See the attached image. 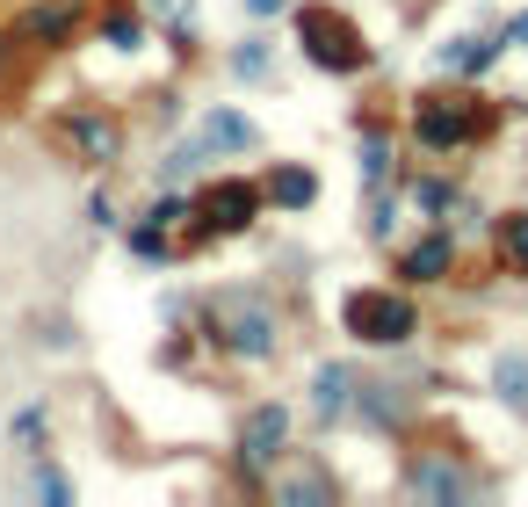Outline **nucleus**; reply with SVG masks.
I'll return each mask as SVG.
<instances>
[{"label":"nucleus","mask_w":528,"mask_h":507,"mask_svg":"<svg viewBox=\"0 0 528 507\" xmlns=\"http://www.w3.org/2000/svg\"><path fill=\"white\" fill-rule=\"evenodd\" d=\"M275 8H283V0H254V15H275Z\"/></svg>","instance_id":"nucleus-20"},{"label":"nucleus","mask_w":528,"mask_h":507,"mask_svg":"<svg viewBox=\"0 0 528 507\" xmlns=\"http://www.w3.org/2000/svg\"><path fill=\"white\" fill-rule=\"evenodd\" d=\"M492 384H500V399H507V406H528V355H500Z\"/></svg>","instance_id":"nucleus-14"},{"label":"nucleus","mask_w":528,"mask_h":507,"mask_svg":"<svg viewBox=\"0 0 528 507\" xmlns=\"http://www.w3.org/2000/svg\"><path fill=\"white\" fill-rule=\"evenodd\" d=\"M29 486H37V500H66V493H73L58 471H29Z\"/></svg>","instance_id":"nucleus-18"},{"label":"nucleus","mask_w":528,"mask_h":507,"mask_svg":"<svg viewBox=\"0 0 528 507\" xmlns=\"http://www.w3.org/2000/svg\"><path fill=\"white\" fill-rule=\"evenodd\" d=\"M492 58H500V44H492V37H456V44H442V66H449V73H485Z\"/></svg>","instance_id":"nucleus-8"},{"label":"nucleus","mask_w":528,"mask_h":507,"mask_svg":"<svg viewBox=\"0 0 528 507\" xmlns=\"http://www.w3.org/2000/svg\"><path fill=\"white\" fill-rule=\"evenodd\" d=\"M500 247H507V261H514V268H528V211L500 225Z\"/></svg>","instance_id":"nucleus-16"},{"label":"nucleus","mask_w":528,"mask_h":507,"mask_svg":"<svg viewBox=\"0 0 528 507\" xmlns=\"http://www.w3.org/2000/svg\"><path fill=\"white\" fill-rule=\"evenodd\" d=\"M203 138H210V145H232V153H246V145H254V124H246V116H232V109H217L210 124H203Z\"/></svg>","instance_id":"nucleus-13"},{"label":"nucleus","mask_w":528,"mask_h":507,"mask_svg":"<svg viewBox=\"0 0 528 507\" xmlns=\"http://www.w3.org/2000/svg\"><path fill=\"white\" fill-rule=\"evenodd\" d=\"M283 442H290V413L283 406H254L239 421V464L246 471H268L275 457H283Z\"/></svg>","instance_id":"nucleus-5"},{"label":"nucleus","mask_w":528,"mask_h":507,"mask_svg":"<svg viewBox=\"0 0 528 507\" xmlns=\"http://www.w3.org/2000/svg\"><path fill=\"white\" fill-rule=\"evenodd\" d=\"M348 334L369 341V348H398L413 334V305L398 290H355L348 297Z\"/></svg>","instance_id":"nucleus-3"},{"label":"nucleus","mask_w":528,"mask_h":507,"mask_svg":"<svg viewBox=\"0 0 528 507\" xmlns=\"http://www.w3.org/2000/svg\"><path fill=\"white\" fill-rule=\"evenodd\" d=\"M507 44H528V15H521V22H507Z\"/></svg>","instance_id":"nucleus-19"},{"label":"nucleus","mask_w":528,"mask_h":507,"mask_svg":"<svg viewBox=\"0 0 528 507\" xmlns=\"http://www.w3.org/2000/svg\"><path fill=\"white\" fill-rule=\"evenodd\" d=\"M210 326L225 334L232 355H268V348H275V312L261 305L254 290H225V297L210 305Z\"/></svg>","instance_id":"nucleus-2"},{"label":"nucleus","mask_w":528,"mask_h":507,"mask_svg":"<svg viewBox=\"0 0 528 507\" xmlns=\"http://www.w3.org/2000/svg\"><path fill=\"white\" fill-rule=\"evenodd\" d=\"M268 196H275V203H290V211H304V203L319 196V182H312V174H304V167H275Z\"/></svg>","instance_id":"nucleus-11"},{"label":"nucleus","mask_w":528,"mask_h":507,"mask_svg":"<svg viewBox=\"0 0 528 507\" xmlns=\"http://www.w3.org/2000/svg\"><path fill=\"white\" fill-rule=\"evenodd\" d=\"M333 486L319 479V471H290V479H275V500H326Z\"/></svg>","instance_id":"nucleus-15"},{"label":"nucleus","mask_w":528,"mask_h":507,"mask_svg":"<svg viewBox=\"0 0 528 507\" xmlns=\"http://www.w3.org/2000/svg\"><path fill=\"white\" fill-rule=\"evenodd\" d=\"M478 131H485V109L478 102H463V95H427L420 102V138L427 145H463Z\"/></svg>","instance_id":"nucleus-4"},{"label":"nucleus","mask_w":528,"mask_h":507,"mask_svg":"<svg viewBox=\"0 0 528 507\" xmlns=\"http://www.w3.org/2000/svg\"><path fill=\"white\" fill-rule=\"evenodd\" d=\"M66 131H73V145H80L87 160H109L116 153V124H109V116H73Z\"/></svg>","instance_id":"nucleus-9"},{"label":"nucleus","mask_w":528,"mask_h":507,"mask_svg":"<svg viewBox=\"0 0 528 507\" xmlns=\"http://www.w3.org/2000/svg\"><path fill=\"white\" fill-rule=\"evenodd\" d=\"M254 211H261V189H254V182H217V189L203 196V218H210L217 232H239Z\"/></svg>","instance_id":"nucleus-7"},{"label":"nucleus","mask_w":528,"mask_h":507,"mask_svg":"<svg viewBox=\"0 0 528 507\" xmlns=\"http://www.w3.org/2000/svg\"><path fill=\"white\" fill-rule=\"evenodd\" d=\"M442 268H449V240H442V232H434V240H420V247L406 254V276H413V283H434Z\"/></svg>","instance_id":"nucleus-12"},{"label":"nucleus","mask_w":528,"mask_h":507,"mask_svg":"<svg viewBox=\"0 0 528 507\" xmlns=\"http://www.w3.org/2000/svg\"><path fill=\"white\" fill-rule=\"evenodd\" d=\"M413 500H471L478 493V479L463 464H449V457H427V464H413Z\"/></svg>","instance_id":"nucleus-6"},{"label":"nucleus","mask_w":528,"mask_h":507,"mask_svg":"<svg viewBox=\"0 0 528 507\" xmlns=\"http://www.w3.org/2000/svg\"><path fill=\"white\" fill-rule=\"evenodd\" d=\"M58 29H73V8L58 0V8H37L29 15V37H58Z\"/></svg>","instance_id":"nucleus-17"},{"label":"nucleus","mask_w":528,"mask_h":507,"mask_svg":"<svg viewBox=\"0 0 528 507\" xmlns=\"http://www.w3.org/2000/svg\"><path fill=\"white\" fill-rule=\"evenodd\" d=\"M297 37H304V58L326 73H355L369 66V44H362V29L340 15V8H297Z\"/></svg>","instance_id":"nucleus-1"},{"label":"nucleus","mask_w":528,"mask_h":507,"mask_svg":"<svg viewBox=\"0 0 528 507\" xmlns=\"http://www.w3.org/2000/svg\"><path fill=\"white\" fill-rule=\"evenodd\" d=\"M348 392H355V377L340 370V363H326V370L312 377V399H319V413H348Z\"/></svg>","instance_id":"nucleus-10"}]
</instances>
